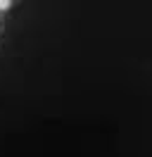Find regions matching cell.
I'll return each instance as SVG.
<instances>
[{
  "instance_id": "1",
  "label": "cell",
  "mask_w": 152,
  "mask_h": 157,
  "mask_svg": "<svg viewBox=\"0 0 152 157\" xmlns=\"http://www.w3.org/2000/svg\"><path fill=\"white\" fill-rule=\"evenodd\" d=\"M10 5H12V2H10V0H0V10H7Z\"/></svg>"
}]
</instances>
